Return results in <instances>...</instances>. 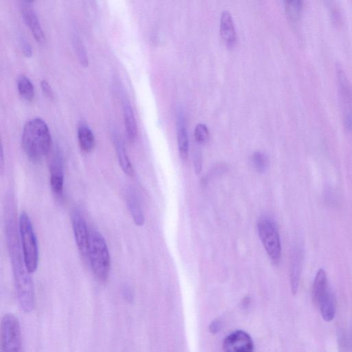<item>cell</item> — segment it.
Returning <instances> with one entry per match:
<instances>
[{
    "label": "cell",
    "mask_w": 352,
    "mask_h": 352,
    "mask_svg": "<svg viewBox=\"0 0 352 352\" xmlns=\"http://www.w3.org/2000/svg\"><path fill=\"white\" fill-rule=\"evenodd\" d=\"M221 329V323L219 320L213 321L209 327V330L211 333H217Z\"/></svg>",
    "instance_id": "obj_29"
},
{
    "label": "cell",
    "mask_w": 352,
    "mask_h": 352,
    "mask_svg": "<svg viewBox=\"0 0 352 352\" xmlns=\"http://www.w3.org/2000/svg\"><path fill=\"white\" fill-rule=\"evenodd\" d=\"M220 32L225 45L228 48H232L236 42V34L232 17L228 11L221 13Z\"/></svg>",
    "instance_id": "obj_11"
},
{
    "label": "cell",
    "mask_w": 352,
    "mask_h": 352,
    "mask_svg": "<svg viewBox=\"0 0 352 352\" xmlns=\"http://www.w3.org/2000/svg\"><path fill=\"white\" fill-rule=\"evenodd\" d=\"M19 230L24 262L28 270L32 273L38 267V250L31 219L25 212L19 216Z\"/></svg>",
    "instance_id": "obj_4"
},
{
    "label": "cell",
    "mask_w": 352,
    "mask_h": 352,
    "mask_svg": "<svg viewBox=\"0 0 352 352\" xmlns=\"http://www.w3.org/2000/svg\"><path fill=\"white\" fill-rule=\"evenodd\" d=\"M123 115L126 132L131 141H133L137 135V124L132 106L127 98L122 102Z\"/></svg>",
    "instance_id": "obj_14"
},
{
    "label": "cell",
    "mask_w": 352,
    "mask_h": 352,
    "mask_svg": "<svg viewBox=\"0 0 352 352\" xmlns=\"http://www.w3.org/2000/svg\"><path fill=\"white\" fill-rule=\"evenodd\" d=\"M88 262L98 279L105 281L110 271V255L108 246L101 233L96 230H90Z\"/></svg>",
    "instance_id": "obj_3"
},
{
    "label": "cell",
    "mask_w": 352,
    "mask_h": 352,
    "mask_svg": "<svg viewBox=\"0 0 352 352\" xmlns=\"http://www.w3.org/2000/svg\"><path fill=\"white\" fill-rule=\"evenodd\" d=\"M195 138L199 144H205L209 140V131L207 126L202 123L197 124L195 129Z\"/></svg>",
    "instance_id": "obj_25"
},
{
    "label": "cell",
    "mask_w": 352,
    "mask_h": 352,
    "mask_svg": "<svg viewBox=\"0 0 352 352\" xmlns=\"http://www.w3.org/2000/svg\"><path fill=\"white\" fill-rule=\"evenodd\" d=\"M177 145L180 157L185 161L188 155V138L186 120L182 114H179L177 121Z\"/></svg>",
    "instance_id": "obj_13"
},
{
    "label": "cell",
    "mask_w": 352,
    "mask_h": 352,
    "mask_svg": "<svg viewBox=\"0 0 352 352\" xmlns=\"http://www.w3.org/2000/svg\"><path fill=\"white\" fill-rule=\"evenodd\" d=\"M52 138L46 122L38 118L28 121L23 129V150L32 162H39L45 156L51 146Z\"/></svg>",
    "instance_id": "obj_2"
},
{
    "label": "cell",
    "mask_w": 352,
    "mask_h": 352,
    "mask_svg": "<svg viewBox=\"0 0 352 352\" xmlns=\"http://www.w3.org/2000/svg\"><path fill=\"white\" fill-rule=\"evenodd\" d=\"M27 3H30L33 2L34 0H25Z\"/></svg>",
    "instance_id": "obj_32"
},
{
    "label": "cell",
    "mask_w": 352,
    "mask_h": 352,
    "mask_svg": "<svg viewBox=\"0 0 352 352\" xmlns=\"http://www.w3.org/2000/svg\"><path fill=\"white\" fill-rule=\"evenodd\" d=\"M22 14L25 24L30 30L35 40L41 44L45 43V36L35 12L32 9L25 8L22 11Z\"/></svg>",
    "instance_id": "obj_12"
},
{
    "label": "cell",
    "mask_w": 352,
    "mask_h": 352,
    "mask_svg": "<svg viewBox=\"0 0 352 352\" xmlns=\"http://www.w3.org/2000/svg\"><path fill=\"white\" fill-rule=\"evenodd\" d=\"M301 252L297 250V251H296L294 253L291 270V285L292 290L294 294H296L298 290L301 271Z\"/></svg>",
    "instance_id": "obj_21"
},
{
    "label": "cell",
    "mask_w": 352,
    "mask_h": 352,
    "mask_svg": "<svg viewBox=\"0 0 352 352\" xmlns=\"http://www.w3.org/2000/svg\"><path fill=\"white\" fill-rule=\"evenodd\" d=\"M78 139L81 149L85 152L91 151L95 146V137L89 126L85 122L79 124Z\"/></svg>",
    "instance_id": "obj_17"
},
{
    "label": "cell",
    "mask_w": 352,
    "mask_h": 352,
    "mask_svg": "<svg viewBox=\"0 0 352 352\" xmlns=\"http://www.w3.org/2000/svg\"><path fill=\"white\" fill-rule=\"evenodd\" d=\"M260 239L274 265H278L281 257V243L276 223L270 218L261 219L257 225Z\"/></svg>",
    "instance_id": "obj_5"
},
{
    "label": "cell",
    "mask_w": 352,
    "mask_h": 352,
    "mask_svg": "<svg viewBox=\"0 0 352 352\" xmlns=\"http://www.w3.org/2000/svg\"><path fill=\"white\" fill-rule=\"evenodd\" d=\"M21 347V333L18 318L12 314H6L1 321L0 351H19Z\"/></svg>",
    "instance_id": "obj_6"
},
{
    "label": "cell",
    "mask_w": 352,
    "mask_h": 352,
    "mask_svg": "<svg viewBox=\"0 0 352 352\" xmlns=\"http://www.w3.org/2000/svg\"><path fill=\"white\" fill-rule=\"evenodd\" d=\"M114 142L118 160L121 168L126 175L132 176L133 174V168L127 155L124 143L122 140L116 137L114 138Z\"/></svg>",
    "instance_id": "obj_18"
},
{
    "label": "cell",
    "mask_w": 352,
    "mask_h": 352,
    "mask_svg": "<svg viewBox=\"0 0 352 352\" xmlns=\"http://www.w3.org/2000/svg\"><path fill=\"white\" fill-rule=\"evenodd\" d=\"M123 294H124V296L127 298V300H129V299L132 298L131 292L129 288L125 287L123 289Z\"/></svg>",
    "instance_id": "obj_31"
},
{
    "label": "cell",
    "mask_w": 352,
    "mask_h": 352,
    "mask_svg": "<svg viewBox=\"0 0 352 352\" xmlns=\"http://www.w3.org/2000/svg\"><path fill=\"white\" fill-rule=\"evenodd\" d=\"M338 343L342 351H352V329L340 331L338 334Z\"/></svg>",
    "instance_id": "obj_23"
},
{
    "label": "cell",
    "mask_w": 352,
    "mask_h": 352,
    "mask_svg": "<svg viewBox=\"0 0 352 352\" xmlns=\"http://www.w3.org/2000/svg\"><path fill=\"white\" fill-rule=\"evenodd\" d=\"M41 87L43 92L47 97L50 98L53 97L52 89L49 83L46 80H43L41 82Z\"/></svg>",
    "instance_id": "obj_28"
},
{
    "label": "cell",
    "mask_w": 352,
    "mask_h": 352,
    "mask_svg": "<svg viewBox=\"0 0 352 352\" xmlns=\"http://www.w3.org/2000/svg\"><path fill=\"white\" fill-rule=\"evenodd\" d=\"M336 77L343 124L346 130L352 132V85L340 65L336 67Z\"/></svg>",
    "instance_id": "obj_7"
},
{
    "label": "cell",
    "mask_w": 352,
    "mask_h": 352,
    "mask_svg": "<svg viewBox=\"0 0 352 352\" xmlns=\"http://www.w3.org/2000/svg\"><path fill=\"white\" fill-rule=\"evenodd\" d=\"M6 236L19 304L24 312L30 313L34 308V287L30 272L24 262L19 234L12 219L6 221Z\"/></svg>",
    "instance_id": "obj_1"
},
{
    "label": "cell",
    "mask_w": 352,
    "mask_h": 352,
    "mask_svg": "<svg viewBox=\"0 0 352 352\" xmlns=\"http://www.w3.org/2000/svg\"><path fill=\"white\" fill-rule=\"evenodd\" d=\"M195 169L197 173H199L201 170V160L199 154H196L195 156Z\"/></svg>",
    "instance_id": "obj_30"
},
{
    "label": "cell",
    "mask_w": 352,
    "mask_h": 352,
    "mask_svg": "<svg viewBox=\"0 0 352 352\" xmlns=\"http://www.w3.org/2000/svg\"><path fill=\"white\" fill-rule=\"evenodd\" d=\"M252 161L254 168L259 173H263L268 167L269 160L266 155L256 151L252 155Z\"/></svg>",
    "instance_id": "obj_22"
},
{
    "label": "cell",
    "mask_w": 352,
    "mask_h": 352,
    "mask_svg": "<svg viewBox=\"0 0 352 352\" xmlns=\"http://www.w3.org/2000/svg\"><path fill=\"white\" fill-rule=\"evenodd\" d=\"M223 349L227 352H251L254 350V343L248 333L237 330L224 339Z\"/></svg>",
    "instance_id": "obj_9"
},
{
    "label": "cell",
    "mask_w": 352,
    "mask_h": 352,
    "mask_svg": "<svg viewBox=\"0 0 352 352\" xmlns=\"http://www.w3.org/2000/svg\"><path fill=\"white\" fill-rule=\"evenodd\" d=\"M50 185L54 194L62 195L64 185L63 164L61 155L58 153L50 165Z\"/></svg>",
    "instance_id": "obj_10"
},
{
    "label": "cell",
    "mask_w": 352,
    "mask_h": 352,
    "mask_svg": "<svg viewBox=\"0 0 352 352\" xmlns=\"http://www.w3.org/2000/svg\"><path fill=\"white\" fill-rule=\"evenodd\" d=\"M74 47L78 59L83 67L89 65V59L84 45L82 42L76 37L74 38Z\"/></svg>",
    "instance_id": "obj_24"
},
{
    "label": "cell",
    "mask_w": 352,
    "mask_h": 352,
    "mask_svg": "<svg viewBox=\"0 0 352 352\" xmlns=\"http://www.w3.org/2000/svg\"><path fill=\"white\" fill-rule=\"evenodd\" d=\"M72 228L78 249L84 259L88 261V253L90 241V231L87 222L78 210L72 214Z\"/></svg>",
    "instance_id": "obj_8"
},
{
    "label": "cell",
    "mask_w": 352,
    "mask_h": 352,
    "mask_svg": "<svg viewBox=\"0 0 352 352\" xmlns=\"http://www.w3.org/2000/svg\"><path fill=\"white\" fill-rule=\"evenodd\" d=\"M20 43L23 54L26 57H30L32 54V48L31 45L24 38H21Z\"/></svg>",
    "instance_id": "obj_27"
},
{
    "label": "cell",
    "mask_w": 352,
    "mask_h": 352,
    "mask_svg": "<svg viewBox=\"0 0 352 352\" xmlns=\"http://www.w3.org/2000/svg\"><path fill=\"white\" fill-rule=\"evenodd\" d=\"M126 203L135 223L139 226H142L144 223V216L141 204L136 195L133 192H129L126 197Z\"/></svg>",
    "instance_id": "obj_19"
},
{
    "label": "cell",
    "mask_w": 352,
    "mask_h": 352,
    "mask_svg": "<svg viewBox=\"0 0 352 352\" xmlns=\"http://www.w3.org/2000/svg\"><path fill=\"white\" fill-rule=\"evenodd\" d=\"M16 86L20 96L25 100L31 101L35 94L34 87L32 81L25 75H21L16 80Z\"/></svg>",
    "instance_id": "obj_20"
},
{
    "label": "cell",
    "mask_w": 352,
    "mask_h": 352,
    "mask_svg": "<svg viewBox=\"0 0 352 352\" xmlns=\"http://www.w3.org/2000/svg\"><path fill=\"white\" fill-rule=\"evenodd\" d=\"M320 309V314L327 322L333 320L336 315V304L333 294L329 289L316 303Z\"/></svg>",
    "instance_id": "obj_15"
},
{
    "label": "cell",
    "mask_w": 352,
    "mask_h": 352,
    "mask_svg": "<svg viewBox=\"0 0 352 352\" xmlns=\"http://www.w3.org/2000/svg\"><path fill=\"white\" fill-rule=\"evenodd\" d=\"M329 289L326 272L320 268L316 274L312 287V296L314 302L317 303Z\"/></svg>",
    "instance_id": "obj_16"
},
{
    "label": "cell",
    "mask_w": 352,
    "mask_h": 352,
    "mask_svg": "<svg viewBox=\"0 0 352 352\" xmlns=\"http://www.w3.org/2000/svg\"><path fill=\"white\" fill-rule=\"evenodd\" d=\"M287 10L293 14H298L302 8V0H284Z\"/></svg>",
    "instance_id": "obj_26"
}]
</instances>
